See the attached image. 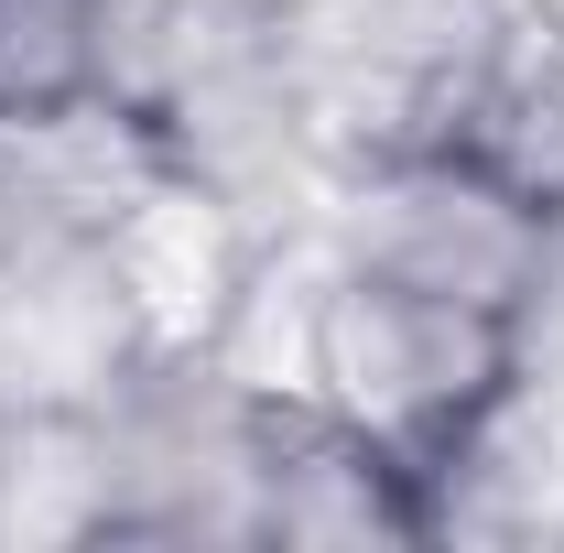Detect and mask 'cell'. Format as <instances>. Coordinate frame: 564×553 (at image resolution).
<instances>
[{"mask_svg": "<svg viewBox=\"0 0 564 553\" xmlns=\"http://www.w3.org/2000/svg\"><path fill=\"white\" fill-rule=\"evenodd\" d=\"M510 380H521V315H478V304L348 272V261L315 293V402L348 413L369 445H391L423 478V499L445 467L478 456Z\"/></svg>", "mask_w": 564, "mask_h": 553, "instance_id": "cell-1", "label": "cell"}, {"mask_svg": "<svg viewBox=\"0 0 564 553\" xmlns=\"http://www.w3.org/2000/svg\"><path fill=\"white\" fill-rule=\"evenodd\" d=\"M337 261L532 326L543 272H554V217L532 207V196H510L478 152L445 141V152L358 163V185H348V250H337Z\"/></svg>", "mask_w": 564, "mask_h": 553, "instance_id": "cell-2", "label": "cell"}, {"mask_svg": "<svg viewBox=\"0 0 564 553\" xmlns=\"http://www.w3.org/2000/svg\"><path fill=\"white\" fill-rule=\"evenodd\" d=\"M456 152H478L510 196L564 217V22H499V55L478 76Z\"/></svg>", "mask_w": 564, "mask_h": 553, "instance_id": "cell-3", "label": "cell"}, {"mask_svg": "<svg viewBox=\"0 0 564 553\" xmlns=\"http://www.w3.org/2000/svg\"><path fill=\"white\" fill-rule=\"evenodd\" d=\"M239 11H250V22H304L315 0H239Z\"/></svg>", "mask_w": 564, "mask_h": 553, "instance_id": "cell-4", "label": "cell"}]
</instances>
